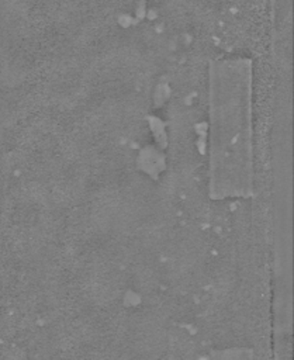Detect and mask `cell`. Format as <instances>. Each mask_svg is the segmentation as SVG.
Masks as SVG:
<instances>
[{
    "label": "cell",
    "instance_id": "obj_1",
    "mask_svg": "<svg viewBox=\"0 0 294 360\" xmlns=\"http://www.w3.org/2000/svg\"><path fill=\"white\" fill-rule=\"evenodd\" d=\"M210 82V194L212 198L253 193L252 60L215 59Z\"/></svg>",
    "mask_w": 294,
    "mask_h": 360
}]
</instances>
